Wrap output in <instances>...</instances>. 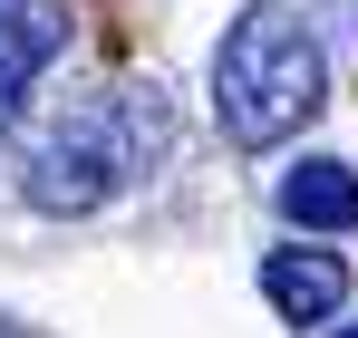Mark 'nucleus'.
Masks as SVG:
<instances>
[{"instance_id":"1","label":"nucleus","mask_w":358,"mask_h":338,"mask_svg":"<svg viewBox=\"0 0 358 338\" xmlns=\"http://www.w3.org/2000/svg\"><path fill=\"white\" fill-rule=\"evenodd\" d=\"M165 145H175V116L155 87H87L78 107H59L39 135H29V155H20V193L39 203V213H97V203H117L126 184H145V174L165 165Z\"/></svg>"},{"instance_id":"5","label":"nucleus","mask_w":358,"mask_h":338,"mask_svg":"<svg viewBox=\"0 0 358 338\" xmlns=\"http://www.w3.org/2000/svg\"><path fill=\"white\" fill-rule=\"evenodd\" d=\"M281 213L300 232H358V174L339 155H310V165L281 174Z\"/></svg>"},{"instance_id":"3","label":"nucleus","mask_w":358,"mask_h":338,"mask_svg":"<svg viewBox=\"0 0 358 338\" xmlns=\"http://www.w3.org/2000/svg\"><path fill=\"white\" fill-rule=\"evenodd\" d=\"M68 49V0H0V135L20 126L39 68Z\"/></svg>"},{"instance_id":"6","label":"nucleus","mask_w":358,"mask_h":338,"mask_svg":"<svg viewBox=\"0 0 358 338\" xmlns=\"http://www.w3.org/2000/svg\"><path fill=\"white\" fill-rule=\"evenodd\" d=\"M0 338H20V329H10V319H0Z\"/></svg>"},{"instance_id":"4","label":"nucleus","mask_w":358,"mask_h":338,"mask_svg":"<svg viewBox=\"0 0 358 338\" xmlns=\"http://www.w3.org/2000/svg\"><path fill=\"white\" fill-rule=\"evenodd\" d=\"M262 290H271V309H281L291 329H320V319H339V300H349V261H339V251H271V261H262Z\"/></svg>"},{"instance_id":"2","label":"nucleus","mask_w":358,"mask_h":338,"mask_svg":"<svg viewBox=\"0 0 358 338\" xmlns=\"http://www.w3.org/2000/svg\"><path fill=\"white\" fill-rule=\"evenodd\" d=\"M320 107H329L320 39L300 29V10L252 0L233 29H223V49H213V116H223V135H233L242 155H262V145H291Z\"/></svg>"},{"instance_id":"7","label":"nucleus","mask_w":358,"mask_h":338,"mask_svg":"<svg viewBox=\"0 0 358 338\" xmlns=\"http://www.w3.org/2000/svg\"><path fill=\"white\" fill-rule=\"evenodd\" d=\"M349 338H358V329H349Z\"/></svg>"}]
</instances>
